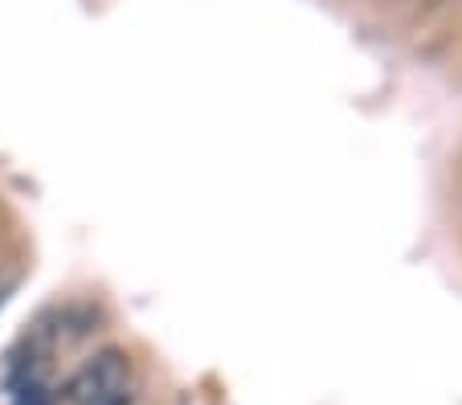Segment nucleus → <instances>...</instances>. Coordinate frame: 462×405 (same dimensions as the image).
<instances>
[{"instance_id":"obj_1","label":"nucleus","mask_w":462,"mask_h":405,"mask_svg":"<svg viewBox=\"0 0 462 405\" xmlns=\"http://www.w3.org/2000/svg\"><path fill=\"white\" fill-rule=\"evenodd\" d=\"M123 389H127V356L123 353H98L87 361L66 385V401L70 405H123Z\"/></svg>"}]
</instances>
